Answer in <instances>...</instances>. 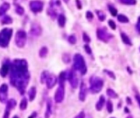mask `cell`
<instances>
[{"instance_id":"1","label":"cell","mask_w":140,"mask_h":118,"mask_svg":"<svg viewBox=\"0 0 140 118\" xmlns=\"http://www.w3.org/2000/svg\"><path fill=\"white\" fill-rule=\"evenodd\" d=\"M10 82L21 93L24 94L30 80L28 72V63L25 59H16L10 67Z\"/></svg>"},{"instance_id":"2","label":"cell","mask_w":140,"mask_h":118,"mask_svg":"<svg viewBox=\"0 0 140 118\" xmlns=\"http://www.w3.org/2000/svg\"><path fill=\"white\" fill-rule=\"evenodd\" d=\"M73 61H74V69L75 71H79L81 75H85L87 72V66L86 64H85L84 59L83 58V56L80 54H75L74 56V59H73Z\"/></svg>"},{"instance_id":"3","label":"cell","mask_w":140,"mask_h":118,"mask_svg":"<svg viewBox=\"0 0 140 118\" xmlns=\"http://www.w3.org/2000/svg\"><path fill=\"white\" fill-rule=\"evenodd\" d=\"M13 35V30L4 28L0 32V47L7 48L9 44L10 40Z\"/></svg>"},{"instance_id":"4","label":"cell","mask_w":140,"mask_h":118,"mask_svg":"<svg viewBox=\"0 0 140 118\" xmlns=\"http://www.w3.org/2000/svg\"><path fill=\"white\" fill-rule=\"evenodd\" d=\"M103 87V81L99 77L93 76L90 79V91L93 94H98Z\"/></svg>"},{"instance_id":"5","label":"cell","mask_w":140,"mask_h":118,"mask_svg":"<svg viewBox=\"0 0 140 118\" xmlns=\"http://www.w3.org/2000/svg\"><path fill=\"white\" fill-rule=\"evenodd\" d=\"M15 41H16V44L17 47L19 48H23L26 45V31H24L22 30H18L16 34L15 37Z\"/></svg>"},{"instance_id":"6","label":"cell","mask_w":140,"mask_h":118,"mask_svg":"<svg viewBox=\"0 0 140 118\" xmlns=\"http://www.w3.org/2000/svg\"><path fill=\"white\" fill-rule=\"evenodd\" d=\"M30 8L34 13H38L43 11L44 8V3L39 0H33L30 3Z\"/></svg>"},{"instance_id":"7","label":"cell","mask_w":140,"mask_h":118,"mask_svg":"<svg viewBox=\"0 0 140 118\" xmlns=\"http://www.w3.org/2000/svg\"><path fill=\"white\" fill-rule=\"evenodd\" d=\"M64 96H65V89H64V85H59V87L57 88L56 94H55V97H54V99H55V102L57 103H60L63 101L64 99Z\"/></svg>"},{"instance_id":"8","label":"cell","mask_w":140,"mask_h":118,"mask_svg":"<svg viewBox=\"0 0 140 118\" xmlns=\"http://www.w3.org/2000/svg\"><path fill=\"white\" fill-rule=\"evenodd\" d=\"M8 91V86L7 84H3L0 86V102L3 103H7Z\"/></svg>"},{"instance_id":"9","label":"cell","mask_w":140,"mask_h":118,"mask_svg":"<svg viewBox=\"0 0 140 118\" xmlns=\"http://www.w3.org/2000/svg\"><path fill=\"white\" fill-rule=\"evenodd\" d=\"M97 36H98V38L100 40L104 41V42H107L112 38V35L107 33L105 30L102 29H98V30H97Z\"/></svg>"},{"instance_id":"10","label":"cell","mask_w":140,"mask_h":118,"mask_svg":"<svg viewBox=\"0 0 140 118\" xmlns=\"http://www.w3.org/2000/svg\"><path fill=\"white\" fill-rule=\"evenodd\" d=\"M68 80L71 85L72 88L75 89L76 87L78 86V79L76 76V74L74 71H71L69 72V75H68Z\"/></svg>"},{"instance_id":"11","label":"cell","mask_w":140,"mask_h":118,"mask_svg":"<svg viewBox=\"0 0 140 118\" xmlns=\"http://www.w3.org/2000/svg\"><path fill=\"white\" fill-rule=\"evenodd\" d=\"M10 67H11L10 61L8 60L5 61L3 64V66H2V67H1V69H0V75H1L3 77L7 76V75L10 71Z\"/></svg>"},{"instance_id":"12","label":"cell","mask_w":140,"mask_h":118,"mask_svg":"<svg viewBox=\"0 0 140 118\" xmlns=\"http://www.w3.org/2000/svg\"><path fill=\"white\" fill-rule=\"evenodd\" d=\"M57 78L55 75H49L47 79V81H46V85H47V87L48 89H52L57 84Z\"/></svg>"},{"instance_id":"13","label":"cell","mask_w":140,"mask_h":118,"mask_svg":"<svg viewBox=\"0 0 140 118\" xmlns=\"http://www.w3.org/2000/svg\"><path fill=\"white\" fill-rule=\"evenodd\" d=\"M86 96H87V87L84 82H82L80 85V88L79 98H80V101L84 102L85 100V98H86Z\"/></svg>"},{"instance_id":"14","label":"cell","mask_w":140,"mask_h":118,"mask_svg":"<svg viewBox=\"0 0 140 118\" xmlns=\"http://www.w3.org/2000/svg\"><path fill=\"white\" fill-rule=\"evenodd\" d=\"M41 32H42V29L39 25L34 23L31 26V29H30V34L34 36H39L41 35Z\"/></svg>"},{"instance_id":"15","label":"cell","mask_w":140,"mask_h":118,"mask_svg":"<svg viewBox=\"0 0 140 118\" xmlns=\"http://www.w3.org/2000/svg\"><path fill=\"white\" fill-rule=\"evenodd\" d=\"M52 100L50 98L48 99L47 101V108H46V111H45V114L44 116L45 118H49L51 114H52Z\"/></svg>"},{"instance_id":"16","label":"cell","mask_w":140,"mask_h":118,"mask_svg":"<svg viewBox=\"0 0 140 118\" xmlns=\"http://www.w3.org/2000/svg\"><path fill=\"white\" fill-rule=\"evenodd\" d=\"M104 104H105V98H104V96L102 95L99 98L98 102L96 104V109L98 111H101L102 109L103 106H104Z\"/></svg>"},{"instance_id":"17","label":"cell","mask_w":140,"mask_h":118,"mask_svg":"<svg viewBox=\"0 0 140 118\" xmlns=\"http://www.w3.org/2000/svg\"><path fill=\"white\" fill-rule=\"evenodd\" d=\"M9 8H10V4L8 3H3L1 5V7H0V16L4 15L7 12V11L9 9Z\"/></svg>"},{"instance_id":"18","label":"cell","mask_w":140,"mask_h":118,"mask_svg":"<svg viewBox=\"0 0 140 118\" xmlns=\"http://www.w3.org/2000/svg\"><path fill=\"white\" fill-rule=\"evenodd\" d=\"M57 23L60 27H64L66 24V17L63 14H60L57 16Z\"/></svg>"},{"instance_id":"19","label":"cell","mask_w":140,"mask_h":118,"mask_svg":"<svg viewBox=\"0 0 140 118\" xmlns=\"http://www.w3.org/2000/svg\"><path fill=\"white\" fill-rule=\"evenodd\" d=\"M36 96V88L35 87H31L29 90V98H30V101H33L35 98Z\"/></svg>"},{"instance_id":"20","label":"cell","mask_w":140,"mask_h":118,"mask_svg":"<svg viewBox=\"0 0 140 118\" xmlns=\"http://www.w3.org/2000/svg\"><path fill=\"white\" fill-rule=\"evenodd\" d=\"M120 36H121V40H122V41L125 43V44L127 45H132V43L130 40V38L128 37V35H126L125 33H121L120 34Z\"/></svg>"},{"instance_id":"21","label":"cell","mask_w":140,"mask_h":118,"mask_svg":"<svg viewBox=\"0 0 140 118\" xmlns=\"http://www.w3.org/2000/svg\"><path fill=\"white\" fill-rule=\"evenodd\" d=\"M48 76H49V74H48V71H43L42 74H41V76H40V81L42 84H44L46 83L47 81V79L48 77Z\"/></svg>"},{"instance_id":"22","label":"cell","mask_w":140,"mask_h":118,"mask_svg":"<svg viewBox=\"0 0 140 118\" xmlns=\"http://www.w3.org/2000/svg\"><path fill=\"white\" fill-rule=\"evenodd\" d=\"M48 48L47 47L41 48V49L39 50V57L41 58H44L46 56H47V54H48Z\"/></svg>"},{"instance_id":"23","label":"cell","mask_w":140,"mask_h":118,"mask_svg":"<svg viewBox=\"0 0 140 118\" xmlns=\"http://www.w3.org/2000/svg\"><path fill=\"white\" fill-rule=\"evenodd\" d=\"M16 102L15 99L13 98H11V99H9V100L8 101L7 103V108H8L9 109H13L16 107Z\"/></svg>"},{"instance_id":"24","label":"cell","mask_w":140,"mask_h":118,"mask_svg":"<svg viewBox=\"0 0 140 118\" xmlns=\"http://www.w3.org/2000/svg\"><path fill=\"white\" fill-rule=\"evenodd\" d=\"M1 22L3 25H9V24L13 23V19H11V17L9 16H5L2 19Z\"/></svg>"},{"instance_id":"25","label":"cell","mask_w":140,"mask_h":118,"mask_svg":"<svg viewBox=\"0 0 140 118\" xmlns=\"http://www.w3.org/2000/svg\"><path fill=\"white\" fill-rule=\"evenodd\" d=\"M66 78V74L65 71H62V73L59 75V85H64V82Z\"/></svg>"},{"instance_id":"26","label":"cell","mask_w":140,"mask_h":118,"mask_svg":"<svg viewBox=\"0 0 140 118\" xmlns=\"http://www.w3.org/2000/svg\"><path fill=\"white\" fill-rule=\"evenodd\" d=\"M96 12H97V16H98V19L101 21H105V19H106V15H105V13L103 12H102V11H96Z\"/></svg>"},{"instance_id":"27","label":"cell","mask_w":140,"mask_h":118,"mask_svg":"<svg viewBox=\"0 0 140 118\" xmlns=\"http://www.w3.org/2000/svg\"><path fill=\"white\" fill-rule=\"evenodd\" d=\"M27 103H28L27 99H26V98H24L22 100H21V103H20V109H21V110H25V109H26V108H27Z\"/></svg>"},{"instance_id":"28","label":"cell","mask_w":140,"mask_h":118,"mask_svg":"<svg viewBox=\"0 0 140 118\" xmlns=\"http://www.w3.org/2000/svg\"><path fill=\"white\" fill-rule=\"evenodd\" d=\"M48 14L49 15L51 16V18H52V19H55L56 16H57V12L54 10V8H50L48 10Z\"/></svg>"},{"instance_id":"29","label":"cell","mask_w":140,"mask_h":118,"mask_svg":"<svg viewBox=\"0 0 140 118\" xmlns=\"http://www.w3.org/2000/svg\"><path fill=\"white\" fill-rule=\"evenodd\" d=\"M16 12L18 14V15H23L24 12H25V10L24 8L21 7V6L18 5V4H16Z\"/></svg>"},{"instance_id":"30","label":"cell","mask_w":140,"mask_h":118,"mask_svg":"<svg viewBox=\"0 0 140 118\" xmlns=\"http://www.w3.org/2000/svg\"><path fill=\"white\" fill-rule=\"evenodd\" d=\"M118 21L121 23H127V22H129V18L125 16V15L121 14L118 16Z\"/></svg>"},{"instance_id":"31","label":"cell","mask_w":140,"mask_h":118,"mask_svg":"<svg viewBox=\"0 0 140 118\" xmlns=\"http://www.w3.org/2000/svg\"><path fill=\"white\" fill-rule=\"evenodd\" d=\"M107 94L110 98H117V94L113 89H107Z\"/></svg>"},{"instance_id":"32","label":"cell","mask_w":140,"mask_h":118,"mask_svg":"<svg viewBox=\"0 0 140 118\" xmlns=\"http://www.w3.org/2000/svg\"><path fill=\"white\" fill-rule=\"evenodd\" d=\"M120 2L125 5H135L136 4V0H120Z\"/></svg>"},{"instance_id":"33","label":"cell","mask_w":140,"mask_h":118,"mask_svg":"<svg viewBox=\"0 0 140 118\" xmlns=\"http://www.w3.org/2000/svg\"><path fill=\"white\" fill-rule=\"evenodd\" d=\"M107 111L109 113H112L113 111V104L112 103V101H107Z\"/></svg>"},{"instance_id":"34","label":"cell","mask_w":140,"mask_h":118,"mask_svg":"<svg viewBox=\"0 0 140 118\" xmlns=\"http://www.w3.org/2000/svg\"><path fill=\"white\" fill-rule=\"evenodd\" d=\"M61 5V2L60 0H51L50 2V8H54L55 6H60Z\"/></svg>"},{"instance_id":"35","label":"cell","mask_w":140,"mask_h":118,"mask_svg":"<svg viewBox=\"0 0 140 118\" xmlns=\"http://www.w3.org/2000/svg\"><path fill=\"white\" fill-rule=\"evenodd\" d=\"M108 8H109V11H110V13L112 14V16H115L117 15V10L114 7H112V6H108Z\"/></svg>"},{"instance_id":"36","label":"cell","mask_w":140,"mask_h":118,"mask_svg":"<svg viewBox=\"0 0 140 118\" xmlns=\"http://www.w3.org/2000/svg\"><path fill=\"white\" fill-rule=\"evenodd\" d=\"M68 41L70 43H71V44H75V43H76V38L75 35H70L69 38H68Z\"/></svg>"},{"instance_id":"37","label":"cell","mask_w":140,"mask_h":118,"mask_svg":"<svg viewBox=\"0 0 140 118\" xmlns=\"http://www.w3.org/2000/svg\"><path fill=\"white\" fill-rule=\"evenodd\" d=\"M10 111L11 109H9L8 108L6 107V109H5V113H4V115H3V118H9V115H10Z\"/></svg>"},{"instance_id":"38","label":"cell","mask_w":140,"mask_h":118,"mask_svg":"<svg viewBox=\"0 0 140 118\" xmlns=\"http://www.w3.org/2000/svg\"><path fill=\"white\" fill-rule=\"evenodd\" d=\"M104 71L106 72L107 75H108L109 76H110L111 78H112L113 80H115V76L114 75V73H113L112 71H108V70H105Z\"/></svg>"},{"instance_id":"39","label":"cell","mask_w":140,"mask_h":118,"mask_svg":"<svg viewBox=\"0 0 140 118\" xmlns=\"http://www.w3.org/2000/svg\"><path fill=\"white\" fill-rule=\"evenodd\" d=\"M83 39H84V42H86V43H89L90 42V38H89V35L86 33H84L83 34Z\"/></svg>"},{"instance_id":"40","label":"cell","mask_w":140,"mask_h":118,"mask_svg":"<svg viewBox=\"0 0 140 118\" xmlns=\"http://www.w3.org/2000/svg\"><path fill=\"white\" fill-rule=\"evenodd\" d=\"M108 24L109 26H110V27L112 29V30H115V28H116V26H115V23L112 21V20H110L108 21Z\"/></svg>"},{"instance_id":"41","label":"cell","mask_w":140,"mask_h":118,"mask_svg":"<svg viewBox=\"0 0 140 118\" xmlns=\"http://www.w3.org/2000/svg\"><path fill=\"white\" fill-rule=\"evenodd\" d=\"M84 49H85V51H86V53L88 54H91L92 53V49L90 48V47L88 45V44H85L84 45Z\"/></svg>"},{"instance_id":"42","label":"cell","mask_w":140,"mask_h":118,"mask_svg":"<svg viewBox=\"0 0 140 118\" xmlns=\"http://www.w3.org/2000/svg\"><path fill=\"white\" fill-rule=\"evenodd\" d=\"M86 17H87V19H89V20H92L94 18V15H93V13L91 12L88 11L86 12Z\"/></svg>"},{"instance_id":"43","label":"cell","mask_w":140,"mask_h":118,"mask_svg":"<svg viewBox=\"0 0 140 118\" xmlns=\"http://www.w3.org/2000/svg\"><path fill=\"white\" fill-rule=\"evenodd\" d=\"M75 118H85V114L84 111H81V113H79Z\"/></svg>"},{"instance_id":"44","label":"cell","mask_w":140,"mask_h":118,"mask_svg":"<svg viewBox=\"0 0 140 118\" xmlns=\"http://www.w3.org/2000/svg\"><path fill=\"white\" fill-rule=\"evenodd\" d=\"M76 4H77V8H78L79 9H81V8H82V5H81V3H80V0H76Z\"/></svg>"},{"instance_id":"45","label":"cell","mask_w":140,"mask_h":118,"mask_svg":"<svg viewBox=\"0 0 140 118\" xmlns=\"http://www.w3.org/2000/svg\"><path fill=\"white\" fill-rule=\"evenodd\" d=\"M137 30H138V31L140 33V16L138 17V23H137Z\"/></svg>"},{"instance_id":"46","label":"cell","mask_w":140,"mask_h":118,"mask_svg":"<svg viewBox=\"0 0 140 118\" xmlns=\"http://www.w3.org/2000/svg\"><path fill=\"white\" fill-rule=\"evenodd\" d=\"M136 100H137V102H138V105H139V108H140V96L139 95H136Z\"/></svg>"},{"instance_id":"47","label":"cell","mask_w":140,"mask_h":118,"mask_svg":"<svg viewBox=\"0 0 140 118\" xmlns=\"http://www.w3.org/2000/svg\"><path fill=\"white\" fill-rule=\"evenodd\" d=\"M126 101H127V103H129L130 104L131 103V101H130V98H127V99H126Z\"/></svg>"},{"instance_id":"48","label":"cell","mask_w":140,"mask_h":118,"mask_svg":"<svg viewBox=\"0 0 140 118\" xmlns=\"http://www.w3.org/2000/svg\"><path fill=\"white\" fill-rule=\"evenodd\" d=\"M125 111H126L125 113H129V109H127L126 108H125Z\"/></svg>"},{"instance_id":"49","label":"cell","mask_w":140,"mask_h":118,"mask_svg":"<svg viewBox=\"0 0 140 118\" xmlns=\"http://www.w3.org/2000/svg\"><path fill=\"white\" fill-rule=\"evenodd\" d=\"M68 1H69V0H64L65 3H68Z\"/></svg>"},{"instance_id":"50","label":"cell","mask_w":140,"mask_h":118,"mask_svg":"<svg viewBox=\"0 0 140 118\" xmlns=\"http://www.w3.org/2000/svg\"><path fill=\"white\" fill-rule=\"evenodd\" d=\"M13 118H19V117H18V116H14V117H13Z\"/></svg>"},{"instance_id":"51","label":"cell","mask_w":140,"mask_h":118,"mask_svg":"<svg viewBox=\"0 0 140 118\" xmlns=\"http://www.w3.org/2000/svg\"><path fill=\"white\" fill-rule=\"evenodd\" d=\"M127 118H133V117H132V116H128V117H127Z\"/></svg>"},{"instance_id":"52","label":"cell","mask_w":140,"mask_h":118,"mask_svg":"<svg viewBox=\"0 0 140 118\" xmlns=\"http://www.w3.org/2000/svg\"><path fill=\"white\" fill-rule=\"evenodd\" d=\"M29 118H34V116H30Z\"/></svg>"},{"instance_id":"53","label":"cell","mask_w":140,"mask_h":118,"mask_svg":"<svg viewBox=\"0 0 140 118\" xmlns=\"http://www.w3.org/2000/svg\"><path fill=\"white\" fill-rule=\"evenodd\" d=\"M111 118H115V117H111Z\"/></svg>"}]
</instances>
